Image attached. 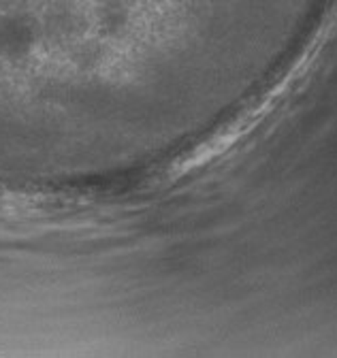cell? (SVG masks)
<instances>
[{"mask_svg": "<svg viewBox=\"0 0 337 358\" xmlns=\"http://www.w3.org/2000/svg\"><path fill=\"white\" fill-rule=\"evenodd\" d=\"M36 41V30L28 17L5 15L0 17V56L3 58H24L30 54Z\"/></svg>", "mask_w": 337, "mask_h": 358, "instance_id": "1", "label": "cell"}, {"mask_svg": "<svg viewBox=\"0 0 337 358\" xmlns=\"http://www.w3.org/2000/svg\"><path fill=\"white\" fill-rule=\"evenodd\" d=\"M126 22H129V13H126L124 5L120 3V0H107V3L103 5L101 9V24L103 28L109 32V34H117Z\"/></svg>", "mask_w": 337, "mask_h": 358, "instance_id": "2", "label": "cell"}]
</instances>
